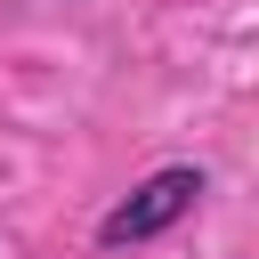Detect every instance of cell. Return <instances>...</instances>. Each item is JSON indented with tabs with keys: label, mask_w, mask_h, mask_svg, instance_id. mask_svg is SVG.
<instances>
[{
	"label": "cell",
	"mask_w": 259,
	"mask_h": 259,
	"mask_svg": "<svg viewBox=\"0 0 259 259\" xmlns=\"http://www.w3.org/2000/svg\"><path fill=\"white\" fill-rule=\"evenodd\" d=\"M202 194H210V170H202V162H162V170H146L130 194H113V202H105L97 243H105V251L162 243L170 227H186V219H194V202H202Z\"/></svg>",
	"instance_id": "6da1fadb"
}]
</instances>
